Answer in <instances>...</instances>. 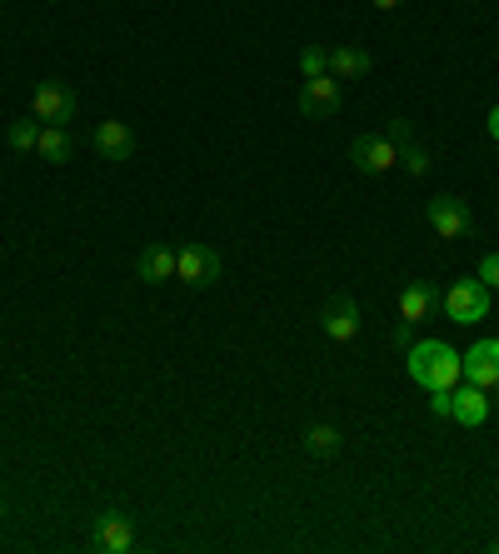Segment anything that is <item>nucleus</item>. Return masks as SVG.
Here are the masks:
<instances>
[{
	"instance_id": "b1692460",
	"label": "nucleus",
	"mask_w": 499,
	"mask_h": 554,
	"mask_svg": "<svg viewBox=\"0 0 499 554\" xmlns=\"http://www.w3.org/2000/svg\"><path fill=\"white\" fill-rule=\"evenodd\" d=\"M490 140H499V105L490 110Z\"/></svg>"
},
{
	"instance_id": "f3484780",
	"label": "nucleus",
	"mask_w": 499,
	"mask_h": 554,
	"mask_svg": "<svg viewBox=\"0 0 499 554\" xmlns=\"http://www.w3.org/2000/svg\"><path fill=\"white\" fill-rule=\"evenodd\" d=\"M340 445H345V440H340L335 425H310V430H305V450H310L315 460H335Z\"/></svg>"
},
{
	"instance_id": "423d86ee",
	"label": "nucleus",
	"mask_w": 499,
	"mask_h": 554,
	"mask_svg": "<svg viewBox=\"0 0 499 554\" xmlns=\"http://www.w3.org/2000/svg\"><path fill=\"white\" fill-rule=\"evenodd\" d=\"M75 90L65 85V80H45V85H35V95H30V110H35V120H50V125H65V120H75Z\"/></svg>"
},
{
	"instance_id": "f8f14e48",
	"label": "nucleus",
	"mask_w": 499,
	"mask_h": 554,
	"mask_svg": "<svg viewBox=\"0 0 499 554\" xmlns=\"http://www.w3.org/2000/svg\"><path fill=\"white\" fill-rule=\"evenodd\" d=\"M90 145H95L100 160H130V155H135V130H130L125 120H100V125L90 130Z\"/></svg>"
},
{
	"instance_id": "2eb2a0df",
	"label": "nucleus",
	"mask_w": 499,
	"mask_h": 554,
	"mask_svg": "<svg viewBox=\"0 0 499 554\" xmlns=\"http://www.w3.org/2000/svg\"><path fill=\"white\" fill-rule=\"evenodd\" d=\"M330 75H335V80H360V75H370V50H365V45H335V50H330Z\"/></svg>"
},
{
	"instance_id": "7ed1b4c3",
	"label": "nucleus",
	"mask_w": 499,
	"mask_h": 554,
	"mask_svg": "<svg viewBox=\"0 0 499 554\" xmlns=\"http://www.w3.org/2000/svg\"><path fill=\"white\" fill-rule=\"evenodd\" d=\"M425 220H430V230H435L440 240H460V235L475 230V210H470L465 195H435V200L425 205Z\"/></svg>"
},
{
	"instance_id": "a211bd4d",
	"label": "nucleus",
	"mask_w": 499,
	"mask_h": 554,
	"mask_svg": "<svg viewBox=\"0 0 499 554\" xmlns=\"http://www.w3.org/2000/svg\"><path fill=\"white\" fill-rule=\"evenodd\" d=\"M35 140H40V120H10V150L30 155Z\"/></svg>"
},
{
	"instance_id": "ddd939ff",
	"label": "nucleus",
	"mask_w": 499,
	"mask_h": 554,
	"mask_svg": "<svg viewBox=\"0 0 499 554\" xmlns=\"http://www.w3.org/2000/svg\"><path fill=\"white\" fill-rule=\"evenodd\" d=\"M435 310H440V290H435L430 280H415V285H405V290H400V320L425 325Z\"/></svg>"
},
{
	"instance_id": "dca6fc26",
	"label": "nucleus",
	"mask_w": 499,
	"mask_h": 554,
	"mask_svg": "<svg viewBox=\"0 0 499 554\" xmlns=\"http://www.w3.org/2000/svg\"><path fill=\"white\" fill-rule=\"evenodd\" d=\"M35 155H40V160H50V165H65V160L75 155V140L65 135V125H45V130H40V140H35Z\"/></svg>"
},
{
	"instance_id": "39448f33",
	"label": "nucleus",
	"mask_w": 499,
	"mask_h": 554,
	"mask_svg": "<svg viewBox=\"0 0 499 554\" xmlns=\"http://www.w3.org/2000/svg\"><path fill=\"white\" fill-rule=\"evenodd\" d=\"M175 280L190 285V290H205L220 280V255L210 245H180L175 250Z\"/></svg>"
},
{
	"instance_id": "0eeeda50",
	"label": "nucleus",
	"mask_w": 499,
	"mask_h": 554,
	"mask_svg": "<svg viewBox=\"0 0 499 554\" xmlns=\"http://www.w3.org/2000/svg\"><path fill=\"white\" fill-rule=\"evenodd\" d=\"M320 330H325L330 345H350L360 335V305L350 295H330L325 310H320Z\"/></svg>"
},
{
	"instance_id": "aec40b11",
	"label": "nucleus",
	"mask_w": 499,
	"mask_h": 554,
	"mask_svg": "<svg viewBox=\"0 0 499 554\" xmlns=\"http://www.w3.org/2000/svg\"><path fill=\"white\" fill-rule=\"evenodd\" d=\"M400 165H405L410 175H430V150H425L420 140H410V145H400Z\"/></svg>"
},
{
	"instance_id": "1a4fd4ad",
	"label": "nucleus",
	"mask_w": 499,
	"mask_h": 554,
	"mask_svg": "<svg viewBox=\"0 0 499 554\" xmlns=\"http://www.w3.org/2000/svg\"><path fill=\"white\" fill-rule=\"evenodd\" d=\"M350 165H355L360 175H385V170L400 165V150H395L385 135H355V145H350Z\"/></svg>"
},
{
	"instance_id": "9d476101",
	"label": "nucleus",
	"mask_w": 499,
	"mask_h": 554,
	"mask_svg": "<svg viewBox=\"0 0 499 554\" xmlns=\"http://www.w3.org/2000/svg\"><path fill=\"white\" fill-rule=\"evenodd\" d=\"M450 420L455 425H465V430H480L485 420H490V390H480V385H455L450 390Z\"/></svg>"
},
{
	"instance_id": "6e6552de",
	"label": "nucleus",
	"mask_w": 499,
	"mask_h": 554,
	"mask_svg": "<svg viewBox=\"0 0 499 554\" xmlns=\"http://www.w3.org/2000/svg\"><path fill=\"white\" fill-rule=\"evenodd\" d=\"M90 545L100 554H125L135 545V520L125 510H100L95 515V530H90Z\"/></svg>"
},
{
	"instance_id": "f257e3e1",
	"label": "nucleus",
	"mask_w": 499,
	"mask_h": 554,
	"mask_svg": "<svg viewBox=\"0 0 499 554\" xmlns=\"http://www.w3.org/2000/svg\"><path fill=\"white\" fill-rule=\"evenodd\" d=\"M410 380L420 385V390H455L460 380H465V370H460V355L445 345V340H420V345H410Z\"/></svg>"
},
{
	"instance_id": "a878e982",
	"label": "nucleus",
	"mask_w": 499,
	"mask_h": 554,
	"mask_svg": "<svg viewBox=\"0 0 499 554\" xmlns=\"http://www.w3.org/2000/svg\"><path fill=\"white\" fill-rule=\"evenodd\" d=\"M0 520H5V505H0Z\"/></svg>"
},
{
	"instance_id": "393cba45",
	"label": "nucleus",
	"mask_w": 499,
	"mask_h": 554,
	"mask_svg": "<svg viewBox=\"0 0 499 554\" xmlns=\"http://www.w3.org/2000/svg\"><path fill=\"white\" fill-rule=\"evenodd\" d=\"M395 5H400V0H375V10H395Z\"/></svg>"
},
{
	"instance_id": "4468645a",
	"label": "nucleus",
	"mask_w": 499,
	"mask_h": 554,
	"mask_svg": "<svg viewBox=\"0 0 499 554\" xmlns=\"http://www.w3.org/2000/svg\"><path fill=\"white\" fill-rule=\"evenodd\" d=\"M135 275H140L145 285L175 280V250H170V245H145V250L135 255Z\"/></svg>"
},
{
	"instance_id": "4be33fe9",
	"label": "nucleus",
	"mask_w": 499,
	"mask_h": 554,
	"mask_svg": "<svg viewBox=\"0 0 499 554\" xmlns=\"http://www.w3.org/2000/svg\"><path fill=\"white\" fill-rule=\"evenodd\" d=\"M480 280H485L490 290H499V250H490V255L480 260Z\"/></svg>"
},
{
	"instance_id": "20e7f679",
	"label": "nucleus",
	"mask_w": 499,
	"mask_h": 554,
	"mask_svg": "<svg viewBox=\"0 0 499 554\" xmlns=\"http://www.w3.org/2000/svg\"><path fill=\"white\" fill-rule=\"evenodd\" d=\"M340 80L325 70V75H310L305 85H300V95H295V110L305 115V120H330L335 110H340Z\"/></svg>"
},
{
	"instance_id": "f03ea898",
	"label": "nucleus",
	"mask_w": 499,
	"mask_h": 554,
	"mask_svg": "<svg viewBox=\"0 0 499 554\" xmlns=\"http://www.w3.org/2000/svg\"><path fill=\"white\" fill-rule=\"evenodd\" d=\"M440 310H445L455 325H480V320H490V285H485V280H455V285L440 295Z\"/></svg>"
},
{
	"instance_id": "9b49d317",
	"label": "nucleus",
	"mask_w": 499,
	"mask_h": 554,
	"mask_svg": "<svg viewBox=\"0 0 499 554\" xmlns=\"http://www.w3.org/2000/svg\"><path fill=\"white\" fill-rule=\"evenodd\" d=\"M460 370H465V380L470 385H480V390H499V340H480L470 355H460Z\"/></svg>"
},
{
	"instance_id": "6ab92c4d",
	"label": "nucleus",
	"mask_w": 499,
	"mask_h": 554,
	"mask_svg": "<svg viewBox=\"0 0 499 554\" xmlns=\"http://www.w3.org/2000/svg\"><path fill=\"white\" fill-rule=\"evenodd\" d=\"M325 70H330V50L325 45H305L300 50V75L310 80V75H325Z\"/></svg>"
},
{
	"instance_id": "5701e85b",
	"label": "nucleus",
	"mask_w": 499,
	"mask_h": 554,
	"mask_svg": "<svg viewBox=\"0 0 499 554\" xmlns=\"http://www.w3.org/2000/svg\"><path fill=\"white\" fill-rule=\"evenodd\" d=\"M410 330H415V325H410V320H400V325H395V345H410Z\"/></svg>"
},
{
	"instance_id": "412c9836",
	"label": "nucleus",
	"mask_w": 499,
	"mask_h": 554,
	"mask_svg": "<svg viewBox=\"0 0 499 554\" xmlns=\"http://www.w3.org/2000/svg\"><path fill=\"white\" fill-rule=\"evenodd\" d=\"M380 135H385V140H390V145L400 150V145H410V140H415V125L395 115V120H385V130H380Z\"/></svg>"
}]
</instances>
